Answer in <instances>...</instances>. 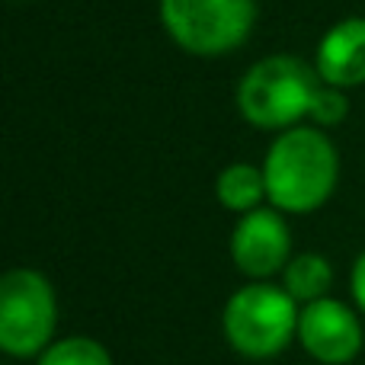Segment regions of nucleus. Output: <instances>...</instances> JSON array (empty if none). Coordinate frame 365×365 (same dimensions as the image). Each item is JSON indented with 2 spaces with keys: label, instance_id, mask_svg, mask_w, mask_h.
Instances as JSON below:
<instances>
[{
  "label": "nucleus",
  "instance_id": "obj_1",
  "mask_svg": "<svg viewBox=\"0 0 365 365\" xmlns=\"http://www.w3.org/2000/svg\"><path fill=\"white\" fill-rule=\"evenodd\" d=\"M266 202L282 215H311L330 202L340 182V151L317 125L285 128L263 158Z\"/></svg>",
  "mask_w": 365,
  "mask_h": 365
},
{
  "label": "nucleus",
  "instance_id": "obj_2",
  "mask_svg": "<svg viewBox=\"0 0 365 365\" xmlns=\"http://www.w3.org/2000/svg\"><path fill=\"white\" fill-rule=\"evenodd\" d=\"M321 83L314 64L295 55H266L240 77L237 113L247 125L279 135L308 119Z\"/></svg>",
  "mask_w": 365,
  "mask_h": 365
},
{
  "label": "nucleus",
  "instance_id": "obj_3",
  "mask_svg": "<svg viewBox=\"0 0 365 365\" xmlns=\"http://www.w3.org/2000/svg\"><path fill=\"white\" fill-rule=\"evenodd\" d=\"M298 302L269 282H250L237 289L225 304L221 330L231 349L247 359H269L279 356L298 336Z\"/></svg>",
  "mask_w": 365,
  "mask_h": 365
},
{
  "label": "nucleus",
  "instance_id": "obj_4",
  "mask_svg": "<svg viewBox=\"0 0 365 365\" xmlns=\"http://www.w3.org/2000/svg\"><path fill=\"white\" fill-rule=\"evenodd\" d=\"M158 13L167 36L195 58L231 55L257 26V0H158Z\"/></svg>",
  "mask_w": 365,
  "mask_h": 365
},
{
  "label": "nucleus",
  "instance_id": "obj_5",
  "mask_svg": "<svg viewBox=\"0 0 365 365\" xmlns=\"http://www.w3.org/2000/svg\"><path fill=\"white\" fill-rule=\"evenodd\" d=\"M58 302L51 282L38 269L19 266L0 279V349L16 359L42 356L51 346Z\"/></svg>",
  "mask_w": 365,
  "mask_h": 365
},
{
  "label": "nucleus",
  "instance_id": "obj_6",
  "mask_svg": "<svg viewBox=\"0 0 365 365\" xmlns=\"http://www.w3.org/2000/svg\"><path fill=\"white\" fill-rule=\"evenodd\" d=\"M231 259L253 282H266L292 259V231L279 208H253L231 231Z\"/></svg>",
  "mask_w": 365,
  "mask_h": 365
},
{
  "label": "nucleus",
  "instance_id": "obj_7",
  "mask_svg": "<svg viewBox=\"0 0 365 365\" xmlns=\"http://www.w3.org/2000/svg\"><path fill=\"white\" fill-rule=\"evenodd\" d=\"M298 343L311 359L324 365H346L362 349V324L349 304L336 298H321L298 314Z\"/></svg>",
  "mask_w": 365,
  "mask_h": 365
},
{
  "label": "nucleus",
  "instance_id": "obj_8",
  "mask_svg": "<svg viewBox=\"0 0 365 365\" xmlns=\"http://www.w3.org/2000/svg\"><path fill=\"white\" fill-rule=\"evenodd\" d=\"M314 71L330 87L365 83V16H346L321 36L314 51Z\"/></svg>",
  "mask_w": 365,
  "mask_h": 365
},
{
  "label": "nucleus",
  "instance_id": "obj_9",
  "mask_svg": "<svg viewBox=\"0 0 365 365\" xmlns=\"http://www.w3.org/2000/svg\"><path fill=\"white\" fill-rule=\"evenodd\" d=\"M215 195H218L221 208L227 212L247 215L253 208H263L266 199V177L263 167L247 164V160H237V164H227L225 170L215 180Z\"/></svg>",
  "mask_w": 365,
  "mask_h": 365
},
{
  "label": "nucleus",
  "instance_id": "obj_10",
  "mask_svg": "<svg viewBox=\"0 0 365 365\" xmlns=\"http://www.w3.org/2000/svg\"><path fill=\"white\" fill-rule=\"evenodd\" d=\"M330 285H334V266L321 253H298L282 269V289L302 308L311 302H321V298H330Z\"/></svg>",
  "mask_w": 365,
  "mask_h": 365
},
{
  "label": "nucleus",
  "instance_id": "obj_11",
  "mask_svg": "<svg viewBox=\"0 0 365 365\" xmlns=\"http://www.w3.org/2000/svg\"><path fill=\"white\" fill-rule=\"evenodd\" d=\"M38 365H113V356L93 336H64L38 356Z\"/></svg>",
  "mask_w": 365,
  "mask_h": 365
},
{
  "label": "nucleus",
  "instance_id": "obj_12",
  "mask_svg": "<svg viewBox=\"0 0 365 365\" xmlns=\"http://www.w3.org/2000/svg\"><path fill=\"white\" fill-rule=\"evenodd\" d=\"M346 115H349V96H346V90L330 87V83H321L314 103H311L308 122L327 132V128L343 125V122H346Z\"/></svg>",
  "mask_w": 365,
  "mask_h": 365
},
{
  "label": "nucleus",
  "instance_id": "obj_13",
  "mask_svg": "<svg viewBox=\"0 0 365 365\" xmlns=\"http://www.w3.org/2000/svg\"><path fill=\"white\" fill-rule=\"evenodd\" d=\"M349 292H353V302L359 304V311L365 314V250L356 257L353 272H349Z\"/></svg>",
  "mask_w": 365,
  "mask_h": 365
}]
</instances>
